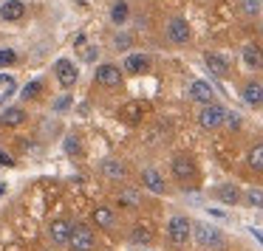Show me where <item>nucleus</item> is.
I'll return each mask as SVG.
<instances>
[{
  "mask_svg": "<svg viewBox=\"0 0 263 251\" xmlns=\"http://www.w3.org/2000/svg\"><path fill=\"white\" fill-rule=\"evenodd\" d=\"M193 234H195V243L206 251H221L223 248V234L218 226L212 223H195L193 226Z\"/></svg>",
  "mask_w": 263,
  "mask_h": 251,
  "instance_id": "nucleus-1",
  "label": "nucleus"
},
{
  "mask_svg": "<svg viewBox=\"0 0 263 251\" xmlns=\"http://www.w3.org/2000/svg\"><path fill=\"white\" fill-rule=\"evenodd\" d=\"M223 121H227V108H223V104L210 102V104H204V108H201L198 124L204 127V130H215V127H221Z\"/></svg>",
  "mask_w": 263,
  "mask_h": 251,
  "instance_id": "nucleus-2",
  "label": "nucleus"
},
{
  "mask_svg": "<svg viewBox=\"0 0 263 251\" xmlns=\"http://www.w3.org/2000/svg\"><path fill=\"white\" fill-rule=\"evenodd\" d=\"M190 232H193V223H190L184 215L173 217V220H170V226H167V237H170V243L176 245V248H181V245H187V240H190Z\"/></svg>",
  "mask_w": 263,
  "mask_h": 251,
  "instance_id": "nucleus-3",
  "label": "nucleus"
},
{
  "mask_svg": "<svg viewBox=\"0 0 263 251\" xmlns=\"http://www.w3.org/2000/svg\"><path fill=\"white\" fill-rule=\"evenodd\" d=\"M71 248L74 251H91L93 248V232L88 223H77L74 228H71Z\"/></svg>",
  "mask_w": 263,
  "mask_h": 251,
  "instance_id": "nucleus-4",
  "label": "nucleus"
},
{
  "mask_svg": "<svg viewBox=\"0 0 263 251\" xmlns=\"http://www.w3.org/2000/svg\"><path fill=\"white\" fill-rule=\"evenodd\" d=\"M167 40L173 43V46H187L190 43V23L184 17H173L170 23H167Z\"/></svg>",
  "mask_w": 263,
  "mask_h": 251,
  "instance_id": "nucleus-5",
  "label": "nucleus"
},
{
  "mask_svg": "<svg viewBox=\"0 0 263 251\" xmlns=\"http://www.w3.org/2000/svg\"><path fill=\"white\" fill-rule=\"evenodd\" d=\"M54 74H57V79L63 88H74L77 79H80V71H77V65L71 62V59H57V62H54Z\"/></svg>",
  "mask_w": 263,
  "mask_h": 251,
  "instance_id": "nucleus-6",
  "label": "nucleus"
},
{
  "mask_svg": "<svg viewBox=\"0 0 263 251\" xmlns=\"http://www.w3.org/2000/svg\"><path fill=\"white\" fill-rule=\"evenodd\" d=\"M173 175H176L178 181H193V178L198 175L195 161L190 158V155H176V158H173Z\"/></svg>",
  "mask_w": 263,
  "mask_h": 251,
  "instance_id": "nucleus-7",
  "label": "nucleus"
},
{
  "mask_svg": "<svg viewBox=\"0 0 263 251\" xmlns=\"http://www.w3.org/2000/svg\"><path fill=\"white\" fill-rule=\"evenodd\" d=\"M97 82L102 88H119L122 85V71L116 68V65H110V62H102L97 68Z\"/></svg>",
  "mask_w": 263,
  "mask_h": 251,
  "instance_id": "nucleus-8",
  "label": "nucleus"
},
{
  "mask_svg": "<svg viewBox=\"0 0 263 251\" xmlns=\"http://www.w3.org/2000/svg\"><path fill=\"white\" fill-rule=\"evenodd\" d=\"M26 14V6L23 0H6L3 6H0V17L6 20V23H17L20 17Z\"/></svg>",
  "mask_w": 263,
  "mask_h": 251,
  "instance_id": "nucleus-9",
  "label": "nucleus"
},
{
  "mask_svg": "<svg viewBox=\"0 0 263 251\" xmlns=\"http://www.w3.org/2000/svg\"><path fill=\"white\" fill-rule=\"evenodd\" d=\"M240 96H243V102L249 104V108H260L263 104V85L260 82H246Z\"/></svg>",
  "mask_w": 263,
  "mask_h": 251,
  "instance_id": "nucleus-10",
  "label": "nucleus"
},
{
  "mask_svg": "<svg viewBox=\"0 0 263 251\" xmlns=\"http://www.w3.org/2000/svg\"><path fill=\"white\" fill-rule=\"evenodd\" d=\"M243 62H246V68L260 71V68H263V48H260V46H255V43L243 46Z\"/></svg>",
  "mask_w": 263,
  "mask_h": 251,
  "instance_id": "nucleus-11",
  "label": "nucleus"
},
{
  "mask_svg": "<svg viewBox=\"0 0 263 251\" xmlns=\"http://www.w3.org/2000/svg\"><path fill=\"white\" fill-rule=\"evenodd\" d=\"M190 96H193L195 102H201V104H210L212 102V85L204 82V79H195L193 85H190Z\"/></svg>",
  "mask_w": 263,
  "mask_h": 251,
  "instance_id": "nucleus-12",
  "label": "nucleus"
},
{
  "mask_svg": "<svg viewBox=\"0 0 263 251\" xmlns=\"http://www.w3.org/2000/svg\"><path fill=\"white\" fill-rule=\"evenodd\" d=\"M99 172H102L105 178H114V181H122V178L127 175L125 164H119L116 158H105L102 164H99Z\"/></svg>",
  "mask_w": 263,
  "mask_h": 251,
  "instance_id": "nucleus-13",
  "label": "nucleus"
},
{
  "mask_svg": "<svg viewBox=\"0 0 263 251\" xmlns=\"http://www.w3.org/2000/svg\"><path fill=\"white\" fill-rule=\"evenodd\" d=\"M71 228H74V223H68V220H54L51 223V240L57 245H65L71 240Z\"/></svg>",
  "mask_w": 263,
  "mask_h": 251,
  "instance_id": "nucleus-14",
  "label": "nucleus"
},
{
  "mask_svg": "<svg viewBox=\"0 0 263 251\" xmlns=\"http://www.w3.org/2000/svg\"><path fill=\"white\" fill-rule=\"evenodd\" d=\"M204 62H206V68H210V74H215V76H221V79H223V76H227L229 74V62H227V59H223L221 57V54H206V57H204Z\"/></svg>",
  "mask_w": 263,
  "mask_h": 251,
  "instance_id": "nucleus-15",
  "label": "nucleus"
},
{
  "mask_svg": "<svg viewBox=\"0 0 263 251\" xmlns=\"http://www.w3.org/2000/svg\"><path fill=\"white\" fill-rule=\"evenodd\" d=\"M147 68H150V57H144V54H127V59H125L127 74H144Z\"/></svg>",
  "mask_w": 263,
  "mask_h": 251,
  "instance_id": "nucleus-16",
  "label": "nucleus"
},
{
  "mask_svg": "<svg viewBox=\"0 0 263 251\" xmlns=\"http://www.w3.org/2000/svg\"><path fill=\"white\" fill-rule=\"evenodd\" d=\"M119 113H122V121H127V124H139L142 116H144V104L142 102H127Z\"/></svg>",
  "mask_w": 263,
  "mask_h": 251,
  "instance_id": "nucleus-17",
  "label": "nucleus"
},
{
  "mask_svg": "<svg viewBox=\"0 0 263 251\" xmlns=\"http://www.w3.org/2000/svg\"><path fill=\"white\" fill-rule=\"evenodd\" d=\"M26 121V113L20 108H6L0 113V127H20Z\"/></svg>",
  "mask_w": 263,
  "mask_h": 251,
  "instance_id": "nucleus-18",
  "label": "nucleus"
},
{
  "mask_svg": "<svg viewBox=\"0 0 263 251\" xmlns=\"http://www.w3.org/2000/svg\"><path fill=\"white\" fill-rule=\"evenodd\" d=\"M142 183L150 189V192H156V195H161V192L167 189L164 181H161V175H159L156 170H144V172H142Z\"/></svg>",
  "mask_w": 263,
  "mask_h": 251,
  "instance_id": "nucleus-19",
  "label": "nucleus"
},
{
  "mask_svg": "<svg viewBox=\"0 0 263 251\" xmlns=\"http://www.w3.org/2000/svg\"><path fill=\"white\" fill-rule=\"evenodd\" d=\"M218 200H221V203H229V206L240 203V189L232 186V183H223V186H218Z\"/></svg>",
  "mask_w": 263,
  "mask_h": 251,
  "instance_id": "nucleus-20",
  "label": "nucleus"
},
{
  "mask_svg": "<svg viewBox=\"0 0 263 251\" xmlns=\"http://www.w3.org/2000/svg\"><path fill=\"white\" fill-rule=\"evenodd\" d=\"M114 212H110V206H97V212H93V223H97L99 228H114Z\"/></svg>",
  "mask_w": 263,
  "mask_h": 251,
  "instance_id": "nucleus-21",
  "label": "nucleus"
},
{
  "mask_svg": "<svg viewBox=\"0 0 263 251\" xmlns=\"http://www.w3.org/2000/svg\"><path fill=\"white\" fill-rule=\"evenodd\" d=\"M127 14H130L127 3H125V0H116V3H114V9H110V23H116V26L127 23Z\"/></svg>",
  "mask_w": 263,
  "mask_h": 251,
  "instance_id": "nucleus-22",
  "label": "nucleus"
},
{
  "mask_svg": "<svg viewBox=\"0 0 263 251\" xmlns=\"http://www.w3.org/2000/svg\"><path fill=\"white\" fill-rule=\"evenodd\" d=\"M249 166L252 170H257V172H263V144H255V147L249 150Z\"/></svg>",
  "mask_w": 263,
  "mask_h": 251,
  "instance_id": "nucleus-23",
  "label": "nucleus"
},
{
  "mask_svg": "<svg viewBox=\"0 0 263 251\" xmlns=\"http://www.w3.org/2000/svg\"><path fill=\"white\" fill-rule=\"evenodd\" d=\"M119 203L122 206H139V203H142V195H139L136 189H122V192H119Z\"/></svg>",
  "mask_w": 263,
  "mask_h": 251,
  "instance_id": "nucleus-24",
  "label": "nucleus"
},
{
  "mask_svg": "<svg viewBox=\"0 0 263 251\" xmlns=\"http://www.w3.org/2000/svg\"><path fill=\"white\" fill-rule=\"evenodd\" d=\"M63 147H65V153H68L71 158H80V155H82V147H80V138H77V136H65Z\"/></svg>",
  "mask_w": 263,
  "mask_h": 251,
  "instance_id": "nucleus-25",
  "label": "nucleus"
},
{
  "mask_svg": "<svg viewBox=\"0 0 263 251\" xmlns=\"http://www.w3.org/2000/svg\"><path fill=\"white\" fill-rule=\"evenodd\" d=\"M246 203L263 209V189H249V192H246Z\"/></svg>",
  "mask_w": 263,
  "mask_h": 251,
  "instance_id": "nucleus-26",
  "label": "nucleus"
},
{
  "mask_svg": "<svg viewBox=\"0 0 263 251\" xmlns=\"http://www.w3.org/2000/svg\"><path fill=\"white\" fill-rule=\"evenodd\" d=\"M150 237H153V234H150L147 226H136V228H133V243H150Z\"/></svg>",
  "mask_w": 263,
  "mask_h": 251,
  "instance_id": "nucleus-27",
  "label": "nucleus"
},
{
  "mask_svg": "<svg viewBox=\"0 0 263 251\" xmlns=\"http://www.w3.org/2000/svg\"><path fill=\"white\" fill-rule=\"evenodd\" d=\"M240 9H243V14L255 17V14L260 12V0H240Z\"/></svg>",
  "mask_w": 263,
  "mask_h": 251,
  "instance_id": "nucleus-28",
  "label": "nucleus"
},
{
  "mask_svg": "<svg viewBox=\"0 0 263 251\" xmlns=\"http://www.w3.org/2000/svg\"><path fill=\"white\" fill-rule=\"evenodd\" d=\"M40 88H43V79L29 82V85H26V91H23V99H34L37 93H40Z\"/></svg>",
  "mask_w": 263,
  "mask_h": 251,
  "instance_id": "nucleus-29",
  "label": "nucleus"
},
{
  "mask_svg": "<svg viewBox=\"0 0 263 251\" xmlns=\"http://www.w3.org/2000/svg\"><path fill=\"white\" fill-rule=\"evenodd\" d=\"M14 59H17V54H14L12 48H3V51H0V68H6V65H14Z\"/></svg>",
  "mask_w": 263,
  "mask_h": 251,
  "instance_id": "nucleus-30",
  "label": "nucleus"
},
{
  "mask_svg": "<svg viewBox=\"0 0 263 251\" xmlns=\"http://www.w3.org/2000/svg\"><path fill=\"white\" fill-rule=\"evenodd\" d=\"M0 164H3V166H14V158L6 153V150H0Z\"/></svg>",
  "mask_w": 263,
  "mask_h": 251,
  "instance_id": "nucleus-31",
  "label": "nucleus"
},
{
  "mask_svg": "<svg viewBox=\"0 0 263 251\" xmlns=\"http://www.w3.org/2000/svg\"><path fill=\"white\" fill-rule=\"evenodd\" d=\"M82 57H85L88 62H93V59H97V48H82Z\"/></svg>",
  "mask_w": 263,
  "mask_h": 251,
  "instance_id": "nucleus-32",
  "label": "nucleus"
},
{
  "mask_svg": "<svg viewBox=\"0 0 263 251\" xmlns=\"http://www.w3.org/2000/svg\"><path fill=\"white\" fill-rule=\"evenodd\" d=\"M127 43H130L127 37H119V40H116V48H127Z\"/></svg>",
  "mask_w": 263,
  "mask_h": 251,
  "instance_id": "nucleus-33",
  "label": "nucleus"
},
{
  "mask_svg": "<svg viewBox=\"0 0 263 251\" xmlns=\"http://www.w3.org/2000/svg\"><path fill=\"white\" fill-rule=\"evenodd\" d=\"M0 195H3V186H0Z\"/></svg>",
  "mask_w": 263,
  "mask_h": 251,
  "instance_id": "nucleus-34",
  "label": "nucleus"
},
{
  "mask_svg": "<svg viewBox=\"0 0 263 251\" xmlns=\"http://www.w3.org/2000/svg\"><path fill=\"white\" fill-rule=\"evenodd\" d=\"M260 3H263V0H260Z\"/></svg>",
  "mask_w": 263,
  "mask_h": 251,
  "instance_id": "nucleus-35",
  "label": "nucleus"
},
{
  "mask_svg": "<svg viewBox=\"0 0 263 251\" xmlns=\"http://www.w3.org/2000/svg\"><path fill=\"white\" fill-rule=\"evenodd\" d=\"M260 108H263V104H260Z\"/></svg>",
  "mask_w": 263,
  "mask_h": 251,
  "instance_id": "nucleus-36",
  "label": "nucleus"
}]
</instances>
